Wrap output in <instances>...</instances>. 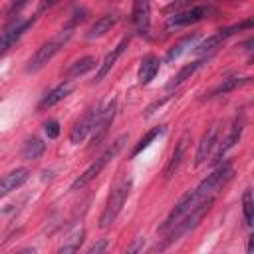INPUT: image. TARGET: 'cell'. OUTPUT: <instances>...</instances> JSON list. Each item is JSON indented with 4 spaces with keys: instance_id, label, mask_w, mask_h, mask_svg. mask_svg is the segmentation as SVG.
Wrapping results in <instances>:
<instances>
[{
    "instance_id": "obj_1",
    "label": "cell",
    "mask_w": 254,
    "mask_h": 254,
    "mask_svg": "<svg viewBox=\"0 0 254 254\" xmlns=\"http://www.w3.org/2000/svg\"><path fill=\"white\" fill-rule=\"evenodd\" d=\"M127 139H129V137H127V133H121L117 139H113V141L107 145V149H105V151H103V153H101V155H99V157H97V159H95V161H93V163H91V165H89V167H87V169H85V171H83V173H81V175L71 183V187H69V189H71V190H77V189H83L89 181H93V179H95V177H97V175L107 167V163H109V161H113V159L117 157V153L125 147Z\"/></svg>"
},
{
    "instance_id": "obj_28",
    "label": "cell",
    "mask_w": 254,
    "mask_h": 254,
    "mask_svg": "<svg viewBox=\"0 0 254 254\" xmlns=\"http://www.w3.org/2000/svg\"><path fill=\"white\" fill-rule=\"evenodd\" d=\"M143 250V238H135L125 250H123V254H139Z\"/></svg>"
},
{
    "instance_id": "obj_21",
    "label": "cell",
    "mask_w": 254,
    "mask_h": 254,
    "mask_svg": "<svg viewBox=\"0 0 254 254\" xmlns=\"http://www.w3.org/2000/svg\"><path fill=\"white\" fill-rule=\"evenodd\" d=\"M185 149H187V137H183V139L177 143V147H175V151H173V155H171V159H169V163H167V167H165V177H167V179H171V177L175 175V171L179 169V165H181V161H183V157H185Z\"/></svg>"
},
{
    "instance_id": "obj_11",
    "label": "cell",
    "mask_w": 254,
    "mask_h": 254,
    "mask_svg": "<svg viewBox=\"0 0 254 254\" xmlns=\"http://www.w3.org/2000/svg\"><path fill=\"white\" fill-rule=\"evenodd\" d=\"M133 24H135V32L139 36H149L151 30V6L149 2H135L133 4Z\"/></svg>"
},
{
    "instance_id": "obj_4",
    "label": "cell",
    "mask_w": 254,
    "mask_h": 254,
    "mask_svg": "<svg viewBox=\"0 0 254 254\" xmlns=\"http://www.w3.org/2000/svg\"><path fill=\"white\" fill-rule=\"evenodd\" d=\"M232 175H234V169H232V165H230L228 161H224L222 165H218L206 179H202V181L198 183L196 189H192L196 200L202 202V200H206V198H214V194L218 192V189H220L222 185H226V183L232 179Z\"/></svg>"
},
{
    "instance_id": "obj_23",
    "label": "cell",
    "mask_w": 254,
    "mask_h": 254,
    "mask_svg": "<svg viewBox=\"0 0 254 254\" xmlns=\"http://www.w3.org/2000/svg\"><path fill=\"white\" fill-rule=\"evenodd\" d=\"M163 131H165V127H163V125H159V127H153L151 131H147V135H145V137H141V139H139V143L133 147V151H131V157H137L141 151H145V149H147V147H149V145H151V143H153V141H155L159 135H163Z\"/></svg>"
},
{
    "instance_id": "obj_8",
    "label": "cell",
    "mask_w": 254,
    "mask_h": 254,
    "mask_svg": "<svg viewBox=\"0 0 254 254\" xmlns=\"http://www.w3.org/2000/svg\"><path fill=\"white\" fill-rule=\"evenodd\" d=\"M244 123H246V115H244L242 109H238V113H236V117H234V121H232V125H230L228 135H226L224 141L218 145V151H216V155H214V161L220 163L222 157L238 143V139H240V135H242V131H244Z\"/></svg>"
},
{
    "instance_id": "obj_2",
    "label": "cell",
    "mask_w": 254,
    "mask_h": 254,
    "mask_svg": "<svg viewBox=\"0 0 254 254\" xmlns=\"http://www.w3.org/2000/svg\"><path fill=\"white\" fill-rule=\"evenodd\" d=\"M131 187H133L131 177H123V179H119V181L111 187V192H109L107 202H105V206H103V212H101V216H99V226H101V228H107V226H111V224L115 222V218L119 216V212H121L125 200L129 198Z\"/></svg>"
},
{
    "instance_id": "obj_20",
    "label": "cell",
    "mask_w": 254,
    "mask_h": 254,
    "mask_svg": "<svg viewBox=\"0 0 254 254\" xmlns=\"http://www.w3.org/2000/svg\"><path fill=\"white\" fill-rule=\"evenodd\" d=\"M250 79H252V77H228V79H224L220 85H216V87H214L206 97H208V99H212V97L224 95V93H228V91H232V89H236V87H240V85L250 83Z\"/></svg>"
},
{
    "instance_id": "obj_29",
    "label": "cell",
    "mask_w": 254,
    "mask_h": 254,
    "mask_svg": "<svg viewBox=\"0 0 254 254\" xmlns=\"http://www.w3.org/2000/svg\"><path fill=\"white\" fill-rule=\"evenodd\" d=\"M107 252V240H97L89 250L87 254H105Z\"/></svg>"
},
{
    "instance_id": "obj_25",
    "label": "cell",
    "mask_w": 254,
    "mask_h": 254,
    "mask_svg": "<svg viewBox=\"0 0 254 254\" xmlns=\"http://www.w3.org/2000/svg\"><path fill=\"white\" fill-rule=\"evenodd\" d=\"M44 149H46V143H44L42 139L34 137V139H30V141L24 145L22 157H24V159H38V157L44 153Z\"/></svg>"
},
{
    "instance_id": "obj_5",
    "label": "cell",
    "mask_w": 254,
    "mask_h": 254,
    "mask_svg": "<svg viewBox=\"0 0 254 254\" xmlns=\"http://www.w3.org/2000/svg\"><path fill=\"white\" fill-rule=\"evenodd\" d=\"M32 24H34V18H32V20H24L22 16L16 14V16L6 24L4 32L0 34V56H4V54L26 34V30H28Z\"/></svg>"
},
{
    "instance_id": "obj_16",
    "label": "cell",
    "mask_w": 254,
    "mask_h": 254,
    "mask_svg": "<svg viewBox=\"0 0 254 254\" xmlns=\"http://www.w3.org/2000/svg\"><path fill=\"white\" fill-rule=\"evenodd\" d=\"M159 58L157 56H145L141 65H139V71H137V79L141 85H147L159 71Z\"/></svg>"
},
{
    "instance_id": "obj_19",
    "label": "cell",
    "mask_w": 254,
    "mask_h": 254,
    "mask_svg": "<svg viewBox=\"0 0 254 254\" xmlns=\"http://www.w3.org/2000/svg\"><path fill=\"white\" fill-rule=\"evenodd\" d=\"M202 64H204V60H194V62L187 64L185 67H181V69H179V73H177V75L167 83V89H169V91H171V89H177L181 83H185L187 79H190V75H192V73H194Z\"/></svg>"
},
{
    "instance_id": "obj_3",
    "label": "cell",
    "mask_w": 254,
    "mask_h": 254,
    "mask_svg": "<svg viewBox=\"0 0 254 254\" xmlns=\"http://www.w3.org/2000/svg\"><path fill=\"white\" fill-rule=\"evenodd\" d=\"M69 38H71V28H65V30H62L56 38L44 42V44L36 50V54L30 58V62H28V65H26V71H28V73H34V71L42 69V67L67 44Z\"/></svg>"
},
{
    "instance_id": "obj_14",
    "label": "cell",
    "mask_w": 254,
    "mask_h": 254,
    "mask_svg": "<svg viewBox=\"0 0 254 254\" xmlns=\"http://www.w3.org/2000/svg\"><path fill=\"white\" fill-rule=\"evenodd\" d=\"M216 137H218V125L214 123V125H210V127L204 131V135H202V139H200V143H198V149H196V155H194V165H196V167L206 161V157L210 155L212 147L216 145Z\"/></svg>"
},
{
    "instance_id": "obj_24",
    "label": "cell",
    "mask_w": 254,
    "mask_h": 254,
    "mask_svg": "<svg viewBox=\"0 0 254 254\" xmlns=\"http://www.w3.org/2000/svg\"><path fill=\"white\" fill-rule=\"evenodd\" d=\"M222 42H224V38H222V36L216 32V34L208 36L204 42H200L198 46H194V52H196V54H200V56H204V54L208 56L210 52H214L216 48H220V44H222Z\"/></svg>"
},
{
    "instance_id": "obj_13",
    "label": "cell",
    "mask_w": 254,
    "mask_h": 254,
    "mask_svg": "<svg viewBox=\"0 0 254 254\" xmlns=\"http://www.w3.org/2000/svg\"><path fill=\"white\" fill-rule=\"evenodd\" d=\"M119 20V14L117 12H105L103 16H99L91 26L89 30L85 32V38L87 40H95V38H101L103 34H107Z\"/></svg>"
},
{
    "instance_id": "obj_15",
    "label": "cell",
    "mask_w": 254,
    "mask_h": 254,
    "mask_svg": "<svg viewBox=\"0 0 254 254\" xmlns=\"http://www.w3.org/2000/svg\"><path fill=\"white\" fill-rule=\"evenodd\" d=\"M95 58L93 56H83V58H79V60H75V62H71L69 65H67V69L64 71V77L69 81V79H73V77H79V75H83V73H87L89 69H93L95 67Z\"/></svg>"
},
{
    "instance_id": "obj_27",
    "label": "cell",
    "mask_w": 254,
    "mask_h": 254,
    "mask_svg": "<svg viewBox=\"0 0 254 254\" xmlns=\"http://www.w3.org/2000/svg\"><path fill=\"white\" fill-rule=\"evenodd\" d=\"M44 131H46V135L50 137V139H56L58 135H60V123L58 121H46L44 123Z\"/></svg>"
},
{
    "instance_id": "obj_32",
    "label": "cell",
    "mask_w": 254,
    "mask_h": 254,
    "mask_svg": "<svg viewBox=\"0 0 254 254\" xmlns=\"http://www.w3.org/2000/svg\"><path fill=\"white\" fill-rule=\"evenodd\" d=\"M252 244H254V236H248V246H246L248 254H252Z\"/></svg>"
},
{
    "instance_id": "obj_18",
    "label": "cell",
    "mask_w": 254,
    "mask_h": 254,
    "mask_svg": "<svg viewBox=\"0 0 254 254\" xmlns=\"http://www.w3.org/2000/svg\"><path fill=\"white\" fill-rule=\"evenodd\" d=\"M69 91H71V85H69V83H62V85L54 87L50 93H46V95L42 97V101L38 103V109H40V111H44V109L54 107L56 103H60L62 99H65V97L69 95Z\"/></svg>"
},
{
    "instance_id": "obj_31",
    "label": "cell",
    "mask_w": 254,
    "mask_h": 254,
    "mask_svg": "<svg viewBox=\"0 0 254 254\" xmlns=\"http://www.w3.org/2000/svg\"><path fill=\"white\" fill-rule=\"evenodd\" d=\"M12 254H36V248H32V246H26V248H22V250H16V252H12Z\"/></svg>"
},
{
    "instance_id": "obj_6",
    "label": "cell",
    "mask_w": 254,
    "mask_h": 254,
    "mask_svg": "<svg viewBox=\"0 0 254 254\" xmlns=\"http://www.w3.org/2000/svg\"><path fill=\"white\" fill-rule=\"evenodd\" d=\"M99 109H101L99 103H91V105L85 109V113L81 115V119H77L75 125L71 127V131H69V143L77 145V143H81V141L91 133L93 123H95V119H97V115H99Z\"/></svg>"
},
{
    "instance_id": "obj_22",
    "label": "cell",
    "mask_w": 254,
    "mask_h": 254,
    "mask_svg": "<svg viewBox=\"0 0 254 254\" xmlns=\"http://www.w3.org/2000/svg\"><path fill=\"white\" fill-rule=\"evenodd\" d=\"M81 242H83V230H81V228H77L73 234H69V236H67V240L58 248V252H56V254H75V252L79 250Z\"/></svg>"
},
{
    "instance_id": "obj_26",
    "label": "cell",
    "mask_w": 254,
    "mask_h": 254,
    "mask_svg": "<svg viewBox=\"0 0 254 254\" xmlns=\"http://www.w3.org/2000/svg\"><path fill=\"white\" fill-rule=\"evenodd\" d=\"M242 212H244V220L250 226L254 222V202H252V190L246 189L242 194Z\"/></svg>"
},
{
    "instance_id": "obj_10",
    "label": "cell",
    "mask_w": 254,
    "mask_h": 254,
    "mask_svg": "<svg viewBox=\"0 0 254 254\" xmlns=\"http://www.w3.org/2000/svg\"><path fill=\"white\" fill-rule=\"evenodd\" d=\"M28 179H30V171H28L26 167H20V169H14V171L6 173V175L0 179V198L8 196L12 190L20 189Z\"/></svg>"
},
{
    "instance_id": "obj_9",
    "label": "cell",
    "mask_w": 254,
    "mask_h": 254,
    "mask_svg": "<svg viewBox=\"0 0 254 254\" xmlns=\"http://www.w3.org/2000/svg\"><path fill=\"white\" fill-rule=\"evenodd\" d=\"M210 12H212L210 6H190V8H187V10L175 12V14L169 18V28H181V26H189V24L200 22V20L206 18Z\"/></svg>"
},
{
    "instance_id": "obj_12",
    "label": "cell",
    "mask_w": 254,
    "mask_h": 254,
    "mask_svg": "<svg viewBox=\"0 0 254 254\" xmlns=\"http://www.w3.org/2000/svg\"><path fill=\"white\" fill-rule=\"evenodd\" d=\"M127 46H129V38H123L115 48H111V52L103 58V62H101V65L97 67V73H95V81H101L109 71H111V67L117 64V60L123 56V52L127 50Z\"/></svg>"
},
{
    "instance_id": "obj_30",
    "label": "cell",
    "mask_w": 254,
    "mask_h": 254,
    "mask_svg": "<svg viewBox=\"0 0 254 254\" xmlns=\"http://www.w3.org/2000/svg\"><path fill=\"white\" fill-rule=\"evenodd\" d=\"M163 250H165V246H163V242H159V244H155L151 250H147L145 254H161Z\"/></svg>"
},
{
    "instance_id": "obj_7",
    "label": "cell",
    "mask_w": 254,
    "mask_h": 254,
    "mask_svg": "<svg viewBox=\"0 0 254 254\" xmlns=\"http://www.w3.org/2000/svg\"><path fill=\"white\" fill-rule=\"evenodd\" d=\"M115 109H117V103L113 99L103 109H99V115H97V119L93 123V129H91V147H97L105 139V135H107V131H109V127L115 119Z\"/></svg>"
},
{
    "instance_id": "obj_17",
    "label": "cell",
    "mask_w": 254,
    "mask_h": 254,
    "mask_svg": "<svg viewBox=\"0 0 254 254\" xmlns=\"http://www.w3.org/2000/svg\"><path fill=\"white\" fill-rule=\"evenodd\" d=\"M198 40V34L194 32V34H189V36H185L183 40H179L175 46H171L169 50H167V56H165V62L167 64H173L175 60H179L189 48H194V42Z\"/></svg>"
}]
</instances>
